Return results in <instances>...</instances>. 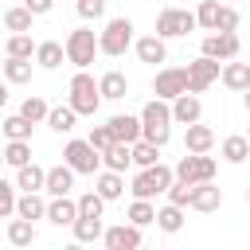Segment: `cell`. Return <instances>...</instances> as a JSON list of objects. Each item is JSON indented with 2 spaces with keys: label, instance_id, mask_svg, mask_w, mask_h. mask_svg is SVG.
Wrapping results in <instances>:
<instances>
[{
  "label": "cell",
  "instance_id": "obj_1",
  "mask_svg": "<svg viewBox=\"0 0 250 250\" xmlns=\"http://www.w3.org/2000/svg\"><path fill=\"white\" fill-rule=\"evenodd\" d=\"M137 117H141V141H148L156 148H164L172 141V109H168V102L152 98V102H145V109Z\"/></svg>",
  "mask_w": 250,
  "mask_h": 250
},
{
  "label": "cell",
  "instance_id": "obj_2",
  "mask_svg": "<svg viewBox=\"0 0 250 250\" xmlns=\"http://www.w3.org/2000/svg\"><path fill=\"white\" fill-rule=\"evenodd\" d=\"M66 105L78 113V117H94L102 109V94H98V78L90 70H78L66 86Z\"/></svg>",
  "mask_w": 250,
  "mask_h": 250
},
{
  "label": "cell",
  "instance_id": "obj_3",
  "mask_svg": "<svg viewBox=\"0 0 250 250\" xmlns=\"http://www.w3.org/2000/svg\"><path fill=\"white\" fill-rule=\"evenodd\" d=\"M133 20L129 16H113L105 20V27L98 31V55H109V59H121L129 47H133Z\"/></svg>",
  "mask_w": 250,
  "mask_h": 250
},
{
  "label": "cell",
  "instance_id": "obj_4",
  "mask_svg": "<svg viewBox=\"0 0 250 250\" xmlns=\"http://www.w3.org/2000/svg\"><path fill=\"white\" fill-rule=\"evenodd\" d=\"M172 180H176L172 168L160 160V164H152V168H141V172L129 180V191H133V199H148V203H152L156 195H164V191L172 188Z\"/></svg>",
  "mask_w": 250,
  "mask_h": 250
},
{
  "label": "cell",
  "instance_id": "obj_5",
  "mask_svg": "<svg viewBox=\"0 0 250 250\" xmlns=\"http://www.w3.org/2000/svg\"><path fill=\"white\" fill-rule=\"evenodd\" d=\"M62 55H66L70 66L90 70L94 59H98V31H90V27H74V31L62 39Z\"/></svg>",
  "mask_w": 250,
  "mask_h": 250
},
{
  "label": "cell",
  "instance_id": "obj_6",
  "mask_svg": "<svg viewBox=\"0 0 250 250\" xmlns=\"http://www.w3.org/2000/svg\"><path fill=\"white\" fill-rule=\"evenodd\" d=\"M62 164L74 172V176H98L102 172V152H94L86 141H66V148H62Z\"/></svg>",
  "mask_w": 250,
  "mask_h": 250
},
{
  "label": "cell",
  "instance_id": "obj_7",
  "mask_svg": "<svg viewBox=\"0 0 250 250\" xmlns=\"http://www.w3.org/2000/svg\"><path fill=\"white\" fill-rule=\"evenodd\" d=\"M215 168H219L215 156H191V152H184L180 164L172 168V176H176L180 184H191V188H195V184H211V180H215Z\"/></svg>",
  "mask_w": 250,
  "mask_h": 250
},
{
  "label": "cell",
  "instance_id": "obj_8",
  "mask_svg": "<svg viewBox=\"0 0 250 250\" xmlns=\"http://www.w3.org/2000/svg\"><path fill=\"white\" fill-rule=\"evenodd\" d=\"M188 31H195V12H188V8H164V12L156 16V31H152V35H160V39L168 43V39L188 35Z\"/></svg>",
  "mask_w": 250,
  "mask_h": 250
},
{
  "label": "cell",
  "instance_id": "obj_9",
  "mask_svg": "<svg viewBox=\"0 0 250 250\" xmlns=\"http://www.w3.org/2000/svg\"><path fill=\"white\" fill-rule=\"evenodd\" d=\"M238 51H242V43H238L234 31H211L199 43V55L203 59H215V62H230V59H238Z\"/></svg>",
  "mask_w": 250,
  "mask_h": 250
},
{
  "label": "cell",
  "instance_id": "obj_10",
  "mask_svg": "<svg viewBox=\"0 0 250 250\" xmlns=\"http://www.w3.org/2000/svg\"><path fill=\"white\" fill-rule=\"evenodd\" d=\"M152 94H156V102H176L180 94H188V70L184 66H160L152 78Z\"/></svg>",
  "mask_w": 250,
  "mask_h": 250
},
{
  "label": "cell",
  "instance_id": "obj_11",
  "mask_svg": "<svg viewBox=\"0 0 250 250\" xmlns=\"http://www.w3.org/2000/svg\"><path fill=\"white\" fill-rule=\"evenodd\" d=\"M184 70H188V94H195V98H199V94H203L211 82H219V70H223V62L195 55V59H191Z\"/></svg>",
  "mask_w": 250,
  "mask_h": 250
},
{
  "label": "cell",
  "instance_id": "obj_12",
  "mask_svg": "<svg viewBox=\"0 0 250 250\" xmlns=\"http://www.w3.org/2000/svg\"><path fill=\"white\" fill-rule=\"evenodd\" d=\"M102 246H105V250H141V246H145V238H141V230H137V227L117 223V227H105Z\"/></svg>",
  "mask_w": 250,
  "mask_h": 250
},
{
  "label": "cell",
  "instance_id": "obj_13",
  "mask_svg": "<svg viewBox=\"0 0 250 250\" xmlns=\"http://www.w3.org/2000/svg\"><path fill=\"white\" fill-rule=\"evenodd\" d=\"M105 129H109L113 145H137L141 141V117H133V113H113L105 121Z\"/></svg>",
  "mask_w": 250,
  "mask_h": 250
},
{
  "label": "cell",
  "instance_id": "obj_14",
  "mask_svg": "<svg viewBox=\"0 0 250 250\" xmlns=\"http://www.w3.org/2000/svg\"><path fill=\"white\" fill-rule=\"evenodd\" d=\"M188 207L191 211H199V215H211V211H219L223 207V188L211 180V184H195L191 188V195H188Z\"/></svg>",
  "mask_w": 250,
  "mask_h": 250
},
{
  "label": "cell",
  "instance_id": "obj_15",
  "mask_svg": "<svg viewBox=\"0 0 250 250\" xmlns=\"http://www.w3.org/2000/svg\"><path fill=\"white\" fill-rule=\"evenodd\" d=\"M211 148H215V129H211V125L195 121V125L184 129V152H191V156H207Z\"/></svg>",
  "mask_w": 250,
  "mask_h": 250
},
{
  "label": "cell",
  "instance_id": "obj_16",
  "mask_svg": "<svg viewBox=\"0 0 250 250\" xmlns=\"http://www.w3.org/2000/svg\"><path fill=\"white\" fill-rule=\"evenodd\" d=\"M168 109H172V125H184V129L203 117V102L195 94H180L176 102H168Z\"/></svg>",
  "mask_w": 250,
  "mask_h": 250
},
{
  "label": "cell",
  "instance_id": "obj_17",
  "mask_svg": "<svg viewBox=\"0 0 250 250\" xmlns=\"http://www.w3.org/2000/svg\"><path fill=\"white\" fill-rule=\"evenodd\" d=\"M133 51H137V59L141 62H168V43L160 39V35H141V39H133Z\"/></svg>",
  "mask_w": 250,
  "mask_h": 250
},
{
  "label": "cell",
  "instance_id": "obj_18",
  "mask_svg": "<svg viewBox=\"0 0 250 250\" xmlns=\"http://www.w3.org/2000/svg\"><path fill=\"white\" fill-rule=\"evenodd\" d=\"M70 188H74V172H70L66 164H55V168H47L43 191H47L51 199H62V195H70Z\"/></svg>",
  "mask_w": 250,
  "mask_h": 250
},
{
  "label": "cell",
  "instance_id": "obj_19",
  "mask_svg": "<svg viewBox=\"0 0 250 250\" xmlns=\"http://www.w3.org/2000/svg\"><path fill=\"white\" fill-rule=\"evenodd\" d=\"M219 82H223L227 90H234V94H242V90L250 86V62H238V59H230V62H223V70H219Z\"/></svg>",
  "mask_w": 250,
  "mask_h": 250
},
{
  "label": "cell",
  "instance_id": "obj_20",
  "mask_svg": "<svg viewBox=\"0 0 250 250\" xmlns=\"http://www.w3.org/2000/svg\"><path fill=\"white\" fill-rule=\"evenodd\" d=\"M98 94H102V102H121V98L129 94V78H125L121 70H105V74L98 78Z\"/></svg>",
  "mask_w": 250,
  "mask_h": 250
},
{
  "label": "cell",
  "instance_id": "obj_21",
  "mask_svg": "<svg viewBox=\"0 0 250 250\" xmlns=\"http://www.w3.org/2000/svg\"><path fill=\"white\" fill-rule=\"evenodd\" d=\"M43 180H47V168H39L35 160L31 164H23V168H16V188L23 191V195H35V191H43Z\"/></svg>",
  "mask_w": 250,
  "mask_h": 250
},
{
  "label": "cell",
  "instance_id": "obj_22",
  "mask_svg": "<svg viewBox=\"0 0 250 250\" xmlns=\"http://www.w3.org/2000/svg\"><path fill=\"white\" fill-rule=\"evenodd\" d=\"M43 219H51L55 227H74V219H78V203L70 199V195H62V199H47V215Z\"/></svg>",
  "mask_w": 250,
  "mask_h": 250
},
{
  "label": "cell",
  "instance_id": "obj_23",
  "mask_svg": "<svg viewBox=\"0 0 250 250\" xmlns=\"http://www.w3.org/2000/svg\"><path fill=\"white\" fill-rule=\"evenodd\" d=\"M66 62V55H62V43L59 39H43V43H35V66H43V70H59Z\"/></svg>",
  "mask_w": 250,
  "mask_h": 250
},
{
  "label": "cell",
  "instance_id": "obj_24",
  "mask_svg": "<svg viewBox=\"0 0 250 250\" xmlns=\"http://www.w3.org/2000/svg\"><path fill=\"white\" fill-rule=\"evenodd\" d=\"M94 191H98L105 203H113V199H121V195H125V176H117V172H105V168H102V172L94 176Z\"/></svg>",
  "mask_w": 250,
  "mask_h": 250
},
{
  "label": "cell",
  "instance_id": "obj_25",
  "mask_svg": "<svg viewBox=\"0 0 250 250\" xmlns=\"http://www.w3.org/2000/svg\"><path fill=\"white\" fill-rule=\"evenodd\" d=\"M43 215H47V199H43V191H35V195H16V219L35 223V219H43Z\"/></svg>",
  "mask_w": 250,
  "mask_h": 250
},
{
  "label": "cell",
  "instance_id": "obj_26",
  "mask_svg": "<svg viewBox=\"0 0 250 250\" xmlns=\"http://www.w3.org/2000/svg\"><path fill=\"white\" fill-rule=\"evenodd\" d=\"M0 78H4L8 86H27V82H31V59H4Z\"/></svg>",
  "mask_w": 250,
  "mask_h": 250
},
{
  "label": "cell",
  "instance_id": "obj_27",
  "mask_svg": "<svg viewBox=\"0 0 250 250\" xmlns=\"http://www.w3.org/2000/svg\"><path fill=\"white\" fill-rule=\"evenodd\" d=\"M219 152H223V160H227V164H242V160L250 156V141H246L242 133H230V137H223Z\"/></svg>",
  "mask_w": 250,
  "mask_h": 250
},
{
  "label": "cell",
  "instance_id": "obj_28",
  "mask_svg": "<svg viewBox=\"0 0 250 250\" xmlns=\"http://www.w3.org/2000/svg\"><path fill=\"white\" fill-rule=\"evenodd\" d=\"M125 223H129V227H137V230H145V227H152V223H156V207H152L148 199H133V203H129V211H125Z\"/></svg>",
  "mask_w": 250,
  "mask_h": 250
},
{
  "label": "cell",
  "instance_id": "obj_29",
  "mask_svg": "<svg viewBox=\"0 0 250 250\" xmlns=\"http://www.w3.org/2000/svg\"><path fill=\"white\" fill-rule=\"evenodd\" d=\"M4 238H8L12 246L27 250V246L35 242V223H27V219H12V223L4 227Z\"/></svg>",
  "mask_w": 250,
  "mask_h": 250
},
{
  "label": "cell",
  "instance_id": "obj_30",
  "mask_svg": "<svg viewBox=\"0 0 250 250\" xmlns=\"http://www.w3.org/2000/svg\"><path fill=\"white\" fill-rule=\"evenodd\" d=\"M31 23H35V16H31L23 4H12V8L4 12V27H8L12 35H27V31H31Z\"/></svg>",
  "mask_w": 250,
  "mask_h": 250
},
{
  "label": "cell",
  "instance_id": "obj_31",
  "mask_svg": "<svg viewBox=\"0 0 250 250\" xmlns=\"http://www.w3.org/2000/svg\"><path fill=\"white\" fill-rule=\"evenodd\" d=\"M129 164H133V152H129V145H109V148L102 152V168H105V172H117V176H121Z\"/></svg>",
  "mask_w": 250,
  "mask_h": 250
},
{
  "label": "cell",
  "instance_id": "obj_32",
  "mask_svg": "<svg viewBox=\"0 0 250 250\" xmlns=\"http://www.w3.org/2000/svg\"><path fill=\"white\" fill-rule=\"evenodd\" d=\"M184 207H172V203H164V207H156V227L164 230V234H180L184 230Z\"/></svg>",
  "mask_w": 250,
  "mask_h": 250
},
{
  "label": "cell",
  "instance_id": "obj_33",
  "mask_svg": "<svg viewBox=\"0 0 250 250\" xmlns=\"http://www.w3.org/2000/svg\"><path fill=\"white\" fill-rule=\"evenodd\" d=\"M47 125H51L55 133H74L78 113H74L70 105H51V109H47Z\"/></svg>",
  "mask_w": 250,
  "mask_h": 250
},
{
  "label": "cell",
  "instance_id": "obj_34",
  "mask_svg": "<svg viewBox=\"0 0 250 250\" xmlns=\"http://www.w3.org/2000/svg\"><path fill=\"white\" fill-rule=\"evenodd\" d=\"M47 98H39V94H27L23 98V105H20V117L23 121H31V125H39V121H47Z\"/></svg>",
  "mask_w": 250,
  "mask_h": 250
},
{
  "label": "cell",
  "instance_id": "obj_35",
  "mask_svg": "<svg viewBox=\"0 0 250 250\" xmlns=\"http://www.w3.org/2000/svg\"><path fill=\"white\" fill-rule=\"evenodd\" d=\"M4 164H8V168L31 164V141H8V145H4Z\"/></svg>",
  "mask_w": 250,
  "mask_h": 250
},
{
  "label": "cell",
  "instance_id": "obj_36",
  "mask_svg": "<svg viewBox=\"0 0 250 250\" xmlns=\"http://www.w3.org/2000/svg\"><path fill=\"white\" fill-rule=\"evenodd\" d=\"M70 230H74V242H82V246H86V242H98V238L105 234L102 219H74V227H70Z\"/></svg>",
  "mask_w": 250,
  "mask_h": 250
},
{
  "label": "cell",
  "instance_id": "obj_37",
  "mask_svg": "<svg viewBox=\"0 0 250 250\" xmlns=\"http://www.w3.org/2000/svg\"><path fill=\"white\" fill-rule=\"evenodd\" d=\"M219 8H223L219 0H199V8H195V27H203V31L211 35V31L219 27Z\"/></svg>",
  "mask_w": 250,
  "mask_h": 250
},
{
  "label": "cell",
  "instance_id": "obj_38",
  "mask_svg": "<svg viewBox=\"0 0 250 250\" xmlns=\"http://www.w3.org/2000/svg\"><path fill=\"white\" fill-rule=\"evenodd\" d=\"M4 59H35V39L31 35H8Z\"/></svg>",
  "mask_w": 250,
  "mask_h": 250
},
{
  "label": "cell",
  "instance_id": "obj_39",
  "mask_svg": "<svg viewBox=\"0 0 250 250\" xmlns=\"http://www.w3.org/2000/svg\"><path fill=\"white\" fill-rule=\"evenodd\" d=\"M74 203H78V219H102V211H105V199H102L94 188H90L86 195H78Z\"/></svg>",
  "mask_w": 250,
  "mask_h": 250
},
{
  "label": "cell",
  "instance_id": "obj_40",
  "mask_svg": "<svg viewBox=\"0 0 250 250\" xmlns=\"http://www.w3.org/2000/svg\"><path fill=\"white\" fill-rule=\"evenodd\" d=\"M0 129H4V137H8V141H31V129H35V125H31V121H23L20 113H12V117H4V125H0Z\"/></svg>",
  "mask_w": 250,
  "mask_h": 250
},
{
  "label": "cell",
  "instance_id": "obj_41",
  "mask_svg": "<svg viewBox=\"0 0 250 250\" xmlns=\"http://www.w3.org/2000/svg\"><path fill=\"white\" fill-rule=\"evenodd\" d=\"M129 152H133V164H137V168H152V164H160V148L148 145V141L129 145Z\"/></svg>",
  "mask_w": 250,
  "mask_h": 250
},
{
  "label": "cell",
  "instance_id": "obj_42",
  "mask_svg": "<svg viewBox=\"0 0 250 250\" xmlns=\"http://www.w3.org/2000/svg\"><path fill=\"white\" fill-rule=\"evenodd\" d=\"M16 215V184L0 176V219H12Z\"/></svg>",
  "mask_w": 250,
  "mask_h": 250
},
{
  "label": "cell",
  "instance_id": "obj_43",
  "mask_svg": "<svg viewBox=\"0 0 250 250\" xmlns=\"http://www.w3.org/2000/svg\"><path fill=\"white\" fill-rule=\"evenodd\" d=\"M238 23H242L238 8H234V4H223V8H219V27H215V31H238Z\"/></svg>",
  "mask_w": 250,
  "mask_h": 250
},
{
  "label": "cell",
  "instance_id": "obj_44",
  "mask_svg": "<svg viewBox=\"0 0 250 250\" xmlns=\"http://www.w3.org/2000/svg\"><path fill=\"white\" fill-rule=\"evenodd\" d=\"M86 145H90L94 152H105V148L113 145V137H109V129H105V125H94V129H90V137H86Z\"/></svg>",
  "mask_w": 250,
  "mask_h": 250
},
{
  "label": "cell",
  "instance_id": "obj_45",
  "mask_svg": "<svg viewBox=\"0 0 250 250\" xmlns=\"http://www.w3.org/2000/svg\"><path fill=\"white\" fill-rule=\"evenodd\" d=\"M164 195H168V203H172V207H188V195H191V184H180V180H172V188H168Z\"/></svg>",
  "mask_w": 250,
  "mask_h": 250
},
{
  "label": "cell",
  "instance_id": "obj_46",
  "mask_svg": "<svg viewBox=\"0 0 250 250\" xmlns=\"http://www.w3.org/2000/svg\"><path fill=\"white\" fill-rule=\"evenodd\" d=\"M74 8H78L82 20H102V16H105V0H78Z\"/></svg>",
  "mask_w": 250,
  "mask_h": 250
},
{
  "label": "cell",
  "instance_id": "obj_47",
  "mask_svg": "<svg viewBox=\"0 0 250 250\" xmlns=\"http://www.w3.org/2000/svg\"><path fill=\"white\" fill-rule=\"evenodd\" d=\"M23 8H27L31 16H47V12L55 8V0H23Z\"/></svg>",
  "mask_w": 250,
  "mask_h": 250
},
{
  "label": "cell",
  "instance_id": "obj_48",
  "mask_svg": "<svg viewBox=\"0 0 250 250\" xmlns=\"http://www.w3.org/2000/svg\"><path fill=\"white\" fill-rule=\"evenodd\" d=\"M4 105H8V82L0 78V109H4Z\"/></svg>",
  "mask_w": 250,
  "mask_h": 250
},
{
  "label": "cell",
  "instance_id": "obj_49",
  "mask_svg": "<svg viewBox=\"0 0 250 250\" xmlns=\"http://www.w3.org/2000/svg\"><path fill=\"white\" fill-rule=\"evenodd\" d=\"M242 105H246V113H250V86L242 90Z\"/></svg>",
  "mask_w": 250,
  "mask_h": 250
},
{
  "label": "cell",
  "instance_id": "obj_50",
  "mask_svg": "<svg viewBox=\"0 0 250 250\" xmlns=\"http://www.w3.org/2000/svg\"><path fill=\"white\" fill-rule=\"evenodd\" d=\"M62 250H86V246H82V242H70V246H62Z\"/></svg>",
  "mask_w": 250,
  "mask_h": 250
},
{
  "label": "cell",
  "instance_id": "obj_51",
  "mask_svg": "<svg viewBox=\"0 0 250 250\" xmlns=\"http://www.w3.org/2000/svg\"><path fill=\"white\" fill-rule=\"evenodd\" d=\"M0 168H4V148H0Z\"/></svg>",
  "mask_w": 250,
  "mask_h": 250
},
{
  "label": "cell",
  "instance_id": "obj_52",
  "mask_svg": "<svg viewBox=\"0 0 250 250\" xmlns=\"http://www.w3.org/2000/svg\"><path fill=\"white\" fill-rule=\"evenodd\" d=\"M242 137H246V141H250V125H246V133H242Z\"/></svg>",
  "mask_w": 250,
  "mask_h": 250
},
{
  "label": "cell",
  "instance_id": "obj_53",
  "mask_svg": "<svg viewBox=\"0 0 250 250\" xmlns=\"http://www.w3.org/2000/svg\"><path fill=\"white\" fill-rule=\"evenodd\" d=\"M246 203H250V188H246Z\"/></svg>",
  "mask_w": 250,
  "mask_h": 250
},
{
  "label": "cell",
  "instance_id": "obj_54",
  "mask_svg": "<svg viewBox=\"0 0 250 250\" xmlns=\"http://www.w3.org/2000/svg\"><path fill=\"white\" fill-rule=\"evenodd\" d=\"M219 4H234V0H219Z\"/></svg>",
  "mask_w": 250,
  "mask_h": 250
},
{
  "label": "cell",
  "instance_id": "obj_55",
  "mask_svg": "<svg viewBox=\"0 0 250 250\" xmlns=\"http://www.w3.org/2000/svg\"><path fill=\"white\" fill-rule=\"evenodd\" d=\"M0 70H4V62H0Z\"/></svg>",
  "mask_w": 250,
  "mask_h": 250
},
{
  "label": "cell",
  "instance_id": "obj_56",
  "mask_svg": "<svg viewBox=\"0 0 250 250\" xmlns=\"http://www.w3.org/2000/svg\"><path fill=\"white\" fill-rule=\"evenodd\" d=\"M16 4H23V0H16Z\"/></svg>",
  "mask_w": 250,
  "mask_h": 250
},
{
  "label": "cell",
  "instance_id": "obj_57",
  "mask_svg": "<svg viewBox=\"0 0 250 250\" xmlns=\"http://www.w3.org/2000/svg\"><path fill=\"white\" fill-rule=\"evenodd\" d=\"M141 250H148V246H141Z\"/></svg>",
  "mask_w": 250,
  "mask_h": 250
}]
</instances>
